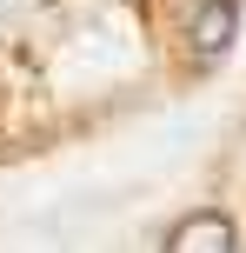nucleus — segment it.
<instances>
[{
  "label": "nucleus",
  "mask_w": 246,
  "mask_h": 253,
  "mask_svg": "<svg viewBox=\"0 0 246 253\" xmlns=\"http://www.w3.org/2000/svg\"><path fill=\"white\" fill-rule=\"evenodd\" d=\"M240 40V0H200L193 27H186V47H193V60H220V53H233Z\"/></svg>",
  "instance_id": "obj_1"
},
{
  "label": "nucleus",
  "mask_w": 246,
  "mask_h": 253,
  "mask_svg": "<svg viewBox=\"0 0 246 253\" xmlns=\"http://www.w3.org/2000/svg\"><path fill=\"white\" fill-rule=\"evenodd\" d=\"M233 240H240V233H233V220H226V213H186L180 227L167 233L173 253H226Z\"/></svg>",
  "instance_id": "obj_2"
}]
</instances>
